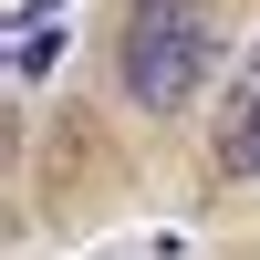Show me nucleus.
Wrapping results in <instances>:
<instances>
[{"mask_svg": "<svg viewBox=\"0 0 260 260\" xmlns=\"http://www.w3.org/2000/svg\"><path fill=\"white\" fill-rule=\"evenodd\" d=\"M208 62H219V11H208V0H146V11L125 21V42H115V83H125V104H146V115L198 104L208 94Z\"/></svg>", "mask_w": 260, "mask_h": 260, "instance_id": "1", "label": "nucleus"}, {"mask_svg": "<svg viewBox=\"0 0 260 260\" xmlns=\"http://www.w3.org/2000/svg\"><path fill=\"white\" fill-rule=\"evenodd\" d=\"M219 167L229 177H260V52H250L240 94H229V115H219Z\"/></svg>", "mask_w": 260, "mask_h": 260, "instance_id": "2", "label": "nucleus"}]
</instances>
